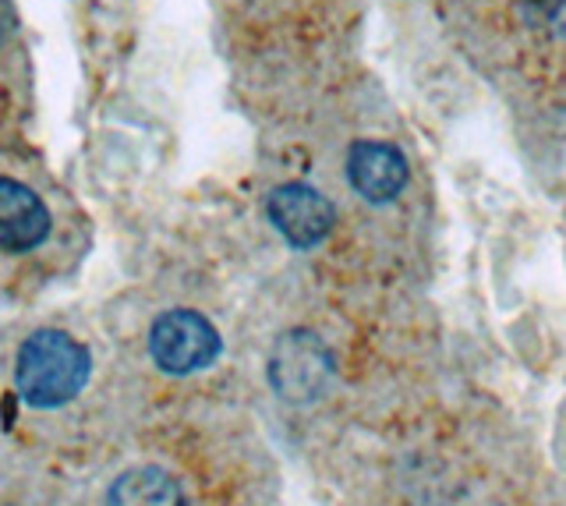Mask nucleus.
<instances>
[{"label": "nucleus", "instance_id": "obj_1", "mask_svg": "<svg viewBox=\"0 0 566 506\" xmlns=\"http://www.w3.org/2000/svg\"><path fill=\"white\" fill-rule=\"evenodd\" d=\"M88 369H93V358L75 337L61 334V329H40L18 347L14 382L25 404L61 408L82 393Z\"/></svg>", "mask_w": 566, "mask_h": 506}, {"label": "nucleus", "instance_id": "obj_2", "mask_svg": "<svg viewBox=\"0 0 566 506\" xmlns=\"http://www.w3.org/2000/svg\"><path fill=\"white\" fill-rule=\"evenodd\" d=\"M220 334L206 316L188 308H174L164 312L153 329H149V351L153 361L170 376H188L209 369L212 361L220 358Z\"/></svg>", "mask_w": 566, "mask_h": 506}, {"label": "nucleus", "instance_id": "obj_3", "mask_svg": "<svg viewBox=\"0 0 566 506\" xmlns=\"http://www.w3.org/2000/svg\"><path fill=\"white\" fill-rule=\"evenodd\" d=\"M265 213H270V223L280 231V238L291 241L294 249H312V244L326 241L336 223V209L323 191L297 181L273 188Z\"/></svg>", "mask_w": 566, "mask_h": 506}, {"label": "nucleus", "instance_id": "obj_4", "mask_svg": "<svg viewBox=\"0 0 566 506\" xmlns=\"http://www.w3.org/2000/svg\"><path fill=\"white\" fill-rule=\"evenodd\" d=\"M333 376V358L323 340L312 334H287L270 358V379L280 397L287 400H312L326 390Z\"/></svg>", "mask_w": 566, "mask_h": 506}, {"label": "nucleus", "instance_id": "obj_5", "mask_svg": "<svg viewBox=\"0 0 566 506\" xmlns=\"http://www.w3.org/2000/svg\"><path fill=\"white\" fill-rule=\"evenodd\" d=\"M347 178L361 199L394 202L407 185V160L397 146L361 138L347 152Z\"/></svg>", "mask_w": 566, "mask_h": 506}, {"label": "nucleus", "instance_id": "obj_6", "mask_svg": "<svg viewBox=\"0 0 566 506\" xmlns=\"http://www.w3.org/2000/svg\"><path fill=\"white\" fill-rule=\"evenodd\" d=\"M50 238V209L14 178H0V249L32 252Z\"/></svg>", "mask_w": 566, "mask_h": 506}, {"label": "nucleus", "instance_id": "obj_7", "mask_svg": "<svg viewBox=\"0 0 566 506\" xmlns=\"http://www.w3.org/2000/svg\"><path fill=\"white\" fill-rule=\"evenodd\" d=\"M506 11L521 54H559L566 46V0H495Z\"/></svg>", "mask_w": 566, "mask_h": 506}, {"label": "nucleus", "instance_id": "obj_8", "mask_svg": "<svg viewBox=\"0 0 566 506\" xmlns=\"http://www.w3.org/2000/svg\"><path fill=\"white\" fill-rule=\"evenodd\" d=\"M106 506H188L181 485L164 467H132L111 485Z\"/></svg>", "mask_w": 566, "mask_h": 506}]
</instances>
